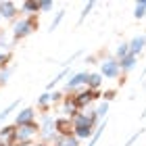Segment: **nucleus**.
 <instances>
[{"label":"nucleus","mask_w":146,"mask_h":146,"mask_svg":"<svg viewBox=\"0 0 146 146\" xmlns=\"http://www.w3.org/2000/svg\"><path fill=\"white\" fill-rule=\"evenodd\" d=\"M6 146H15V144H6Z\"/></svg>","instance_id":"obj_33"},{"label":"nucleus","mask_w":146,"mask_h":146,"mask_svg":"<svg viewBox=\"0 0 146 146\" xmlns=\"http://www.w3.org/2000/svg\"><path fill=\"white\" fill-rule=\"evenodd\" d=\"M119 73H121V69H119V63L115 61V58H104V61L100 63V75L102 77H117Z\"/></svg>","instance_id":"obj_4"},{"label":"nucleus","mask_w":146,"mask_h":146,"mask_svg":"<svg viewBox=\"0 0 146 146\" xmlns=\"http://www.w3.org/2000/svg\"><path fill=\"white\" fill-rule=\"evenodd\" d=\"M36 146H50V144H46V142H40V144H36Z\"/></svg>","instance_id":"obj_31"},{"label":"nucleus","mask_w":146,"mask_h":146,"mask_svg":"<svg viewBox=\"0 0 146 146\" xmlns=\"http://www.w3.org/2000/svg\"><path fill=\"white\" fill-rule=\"evenodd\" d=\"M0 19H2V17H0Z\"/></svg>","instance_id":"obj_35"},{"label":"nucleus","mask_w":146,"mask_h":146,"mask_svg":"<svg viewBox=\"0 0 146 146\" xmlns=\"http://www.w3.org/2000/svg\"><path fill=\"white\" fill-rule=\"evenodd\" d=\"M94 98H98V92L96 90H84V92H79V94L73 98V102H75L77 109H82V107H88Z\"/></svg>","instance_id":"obj_6"},{"label":"nucleus","mask_w":146,"mask_h":146,"mask_svg":"<svg viewBox=\"0 0 146 146\" xmlns=\"http://www.w3.org/2000/svg\"><path fill=\"white\" fill-rule=\"evenodd\" d=\"M34 29H36L34 17H23V19H19V21L15 23V27H13V36H15V40H21L25 36H29Z\"/></svg>","instance_id":"obj_3"},{"label":"nucleus","mask_w":146,"mask_h":146,"mask_svg":"<svg viewBox=\"0 0 146 146\" xmlns=\"http://www.w3.org/2000/svg\"><path fill=\"white\" fill-rule=\"evenodd\" d=\"M61 92H54V94H50V102H58V100H61Z\"/></svg>","instance_id":"obj_28"},{"label":"nucleus","mask_w":146,"mask_h":146,"mask_svg":"<svg viewBox=\"0 0 146 146\" xmlns=\"http://www.w3.org/2000/svg\"><path fill=\"white\" fill-rule=\"evenodd\" d=\"M144 46H146V36H136L134 40H129V52L136 56L144 50Z\"/></svg>","instance_id":"obj_11"},{"label":"nucleus","mask_w":146,"mask_h":146,"mask_svg":"<svg viewBox=\"0 0 146 146\" xmlns=\"http://www.w3.org/2000/svg\"><path fill=\"white\" fill-rule=\"evenodd\" d=\"M117 63H119V69H121L123 73H127V71H131V69L136 67V63H138V56L129 52L127 56H123L121 61H117Z\"/></svg>","instance_id":"obj_10"},{"label":"nucleus","mask_w":146,"mask_h":146,"mask_svg":"<svg viewBox=\"0 0 146 146\" xmlns=\"http://www.w3.org/2000/svg\"><path fill=\"white\" fill-rule=\"evenodd\" d=\"M50 104V92H44V94H40L38 98V107H48Z\"/></svg>","instance_id":"obj_23"},{"label":"nucleus","mask_w":146,"mask_h":146,"mask_svg":"<svg viewBox=\"0 0 146 146\" xmlns=\"http://www.w3.org/2000/svg\"><path fill=\"white\" fill-rule=\"evenodd\" d=\"M34 117H36V111L31 107H25L23 111L17 113L15 117V127H19V125H27V123H34Z\"/></svg>","instance_id":"obj_7"},{"label":"nucleus","mask_w":146,"mask_h":146,"mask_svg":"<svg viewBox=\"0 0 146 146\" xmlns=\"http://www.w3.org/2000/svg\"><path fill=\"white\" fill-rule=\"evenodd\" d=\"M104 127H107V121H104V119H102V121H100V125H98V127L94 129V136L90 138V142H88V146H96V142L100 140V136H102V131H104Z\"/></svg>","instance_id":"obj_16"},{"label":"nucleus","mask_w":146,"mask_h":146,"mask_svg":"<svg viewBox=\"0 0 146 146\" xmlns=\"http://www.w3.org/2000/svg\"><path fill=\"white\" fill-rule=\"evenodd\" d=\"M0 58H2V52H0Z\"/></svg>","instance_id":"obj_34"},{"label":"nucleus","mask_w":146,"mask_h":146,"mask_svg":"<svg viewBox=\"0 0 146 146\" xmlns=\"http://www.w3.org/2000/svg\"><path fill=\"white\" fill-rule=\"evenodd\" d=\"M17 107H19V100H15V102H11V104H9V107H6L4 111H0V123H2V121H4V119H6V117H9V115H11V113H13V111H15Z\"/></svg>","instance_id":"obj_20"},{"label":"nucleus","mask_w":146,"mask_h":146,"mask_svg":"<svg viewBox=\"0 0 146 146\" xmlns=\"http://www.w3.org/2000/svg\"><path fill=\"white\" fill-rule=\"evenodd\" d=\"M127 54H129V42L119 44V46H117V61H121V58L127 56Z\"/></svg>","instance_id":"obj_19"},{"label":"nucleus","mask_w":146,"mask_h":146,"mask_svg":"<svg viewBox=\"0 0 146 146\" xmlns=\"http://www.w3.org/2000/svg\"><path fill=\"white\" fill-rule=\"evenodd\" d=\"M100 84H102V75L100 73H90L88 75V90H98L100 88Z\"/></svg>","instance_id":"obj_14"},{"label":"nucleus","mask_w":146,"mask_h":146,"mask_svg":"<svg viewBox=\"0 0 146 146\" xmlns=\"http://www.w3.org/2000/svg\"><path fill=\"white\" fill-rule=\"evenodd\" d=\"M21 146H34V144H21Z\"/></svg>","instance_id":"obj_32"},{"label":"nucleus","mask_w":146,"mask_h":146,"mask_svg":"<svg viewBox=\"0 0 146 146\" xmlns=\"http://www.w3.org/2000/svg\"><path fill=\"white\" fill-rule=\"evenodd\" d=\"M0 44H2V46H9V38H6L4 34H0Z\"/></svg>","instance_id":"obj_29"},{"label":"nucleus","mask_w":146,"mask_h":146,"mask_svg":"<svg viewBox=\"0 0 146 146\" xmlns=\"http://www.w3.org/2000/svg\"><path fill=\"white\" fill-rule=\"evenodd\" d=\"M88 75H90L88 71H79V73H75V75H71L69 82L65 84V90L71 92V90H77V88H82V86H86L88 84Z\"/></svg>","instance_id":"obj_5"},{"label":"nucleus","mask_w":146,"mask_h":146,"mask_svg":"<svg viewBox=\"0 0 146 146\" xmlns=\"http://www.w3.org/2000/svg\"><path fill=\"white\" fill-rule=\"evenodd\" d=\"M17 15V4L15 2H6V0H2L0 2V17H6V19H13Z\"/></svg>","instance_id":"obj_9"},{"label":"nucleus","mask_w":146,"mask_h":146,"mask_svg":"<svg viewBox=\"0 0 146 146\" xmlns=\"http://www.w3.org/2000/svg\"><path fill=\"white\" fill-rule=\"evenodd\" d=\"M113 96H115V92H113V90H109V92H107V94H104V100H107V102H109V100H111V98H113Z\"/></svg>","instance_id":"obj_30"},{"label":"nucleus","mask_w":146,"mask_h":146,"mask_svg":"<svg viewBox=\"0 0 146 146\" xmlns=\"http://www.w3.org/2000/svg\"><path fill=\"white\" fill-rule=\"evenodd\" d=\"M63 17H65V11H58V15L54 17V21L50 23V31H54L58 25H61V21H63Z\"/></svg>","instance_id":"obj_24"},{"label":"nucleus","mask_w":146,"mask_h":146,"mask_svg":"<svg viewBox=\"0 0 146 146\" xmlns=\"http://www.w3.org/2000/svg\"><path fill=\"white\" fill-rule=\"evenodd\" d=\"M73 136L77 140H86V138L94 136V127H86V125H79V127H73Z\"/></svg>","instance_id":"obj_13"},{"label":"nucleus","mask_w":146,"mask_h":146,"mask_svg":"<svg viewBox=\"0 0 146 146\" xmlns=\"http://www.w3.org/2000/svg\"><path fill=\"white\" fill-rule=\"evenodd\" d=\"M21 11H23L27 17H34V13L40 11V4H38V2H31V0H25V2L21 4Z\"/></svg>","instance_id":"obj_15"},{"label":"nucleus","mask_w":146,"mask_h":146,"mask_svg":"<svg viewBox=\"0 0 146 146\" xmlns=\"http://www.w3.org/2000/svg\"><path fill=\"white\" fill-rule=\"evenodd\" d=\"M94 113H96V117L102 121V119L107 117V113H109V102H107V100H102V102L96 107V111H94Z\"/></svg>","instance_id":"obj_17"},{"label":"nucleus","mask_w":146,"mask_h":146,"mask_svg":"<svg viewBox=\"0 0 146 146\" xmlns=\"http://www.w3.org/2000/svg\"><path fill=\"white\" fill-rule=\"evenodd\" d=\"M134 17H136V19H142V17H146V4H144V0H138V2H136Z\"/></svg>","instance_id":"obj_18"},{"label":"nucleus","mask_w":146,"mask_h":146,"mask_svg":"<svg viewBox=\"0 0 146 146\" xmlns=\"http://www.w3.org/2000/svg\"><path fill=\"white\" fill-rule=\"evenodd\" d=\"M79 140L75 136H56L52 140V146H77Z\"/></svg>","instance_id":"obj_12"},{"label":"nucleus","mask_w":146,"mask_h":146,"mask_svg":"<svg viewBox=\"0 0 146 146\" xmlns=\"http://www.w3.org/2000/svg\"><path fill=\"white\" fill-rule=\"evenodd\" d=\"M54 127L58 131V136H73V121L67 119V117H58Z\"/></svg>","instance_id":"obj_8"},{"label":"nucleus","mask_w":146,"mask_h":146,"mask_svg":"<svg viewBox=\"0 0 146 146\" xmlns=\"http://www.w3.org/2000/svg\"><path fill=\"white\" fill-rule=\"evenodd\" d=\"M140 134H142V129H140V131H136V134L131 136V138H127V142H125L123 146H131V144H134V142L138 140V138H140Z\"/></svg>","instance_id":"obj_26"},{"label":"nucleus","mask_w":146,"mask_h":146,"mask_svg":"<svg viewBox=\"0 0 146 146\" xmlns=\"http://www.w3.org/2000/svg\"><path fill=\"white\" fill-rule=\"evenodd\" d=\"M67 75H69V69H63V71H61V73H58V75H56V77H54V79H52V82L48 84V90H52V88H54V86H56L58 82H63V79L67 77Z\"/></svg>","instance_id":"obj_21"},{"label":"nucleus","mask_w":146,"mask_h":146,"mask_svg":"<svg viewBox=\"0 0 146 146\" xmlns=\"http://www.w3.org/2000/svg\"><path fill=\"white\" fill-rule=\"evenodd\" d=\"M11 73H13V69H0V86H4L6 82H9Z\"/></svg>","instance_id":"obj_25"},{"label":"nucleus","mask_w":146,"mask_h":146,"mask_svg":"<svg viewBox=\"0 0 146 146\" xmlns=\"http://www.w3.org/2000/svg\"><path fill=\"white\" fill-rule=\"evenodd\" d=\"M40 125L34 121V123H27V125H19V127H15V134H13V142H17L19 146L21 144H29L31 140H34V136L38 134Z\"/></svg>","instance_id":"obj_1"},{"label":"nucleus","mask_w":146,"mask_h":146,"mask_svg":"<svg viewBox=\"0 0 146 146\" xmlns=\"http://www.w3.org/2000/svg\"><path fill=\"white\" fill-rule=\"evenodd\" d=\"M54 123H56V119L52 117V115H44L42 119H40V136L44 138V142H46V144L52 142V140H54V138L58 136V134H56Z\"/></svg>","instance_id":"obj_2"},{"label":"nucleus","mask_w":146,"mask_h":146,"mask_svg":"<svg viewBox=\"0 0 146 146\" xmlns=\"http://www.w3.org/2000/svg\"><path fill=\"white\" fill-rule=\"evenodd\" d=\"M38 4H40V11H50L52 6H54L52 2H38Z\"/></svg>","instance_id":"obj_27"},{"label":"nucleus","mask_w":146,"mask_h":146,"mask_svg":"<svg viewBox=\"0 0 146 146\" xmlns=\"http://www.w3.org/2000/svg\"><path fill=\"white\" fill-rule=\"evenodd\" d=\"M92 9H94V2H88V4H86V6H84V11H82V15H79V23H84V21H86V17H88V15H90V13H92Z\"/></svg>","instance_id":"obj_22"}]
</instances>
